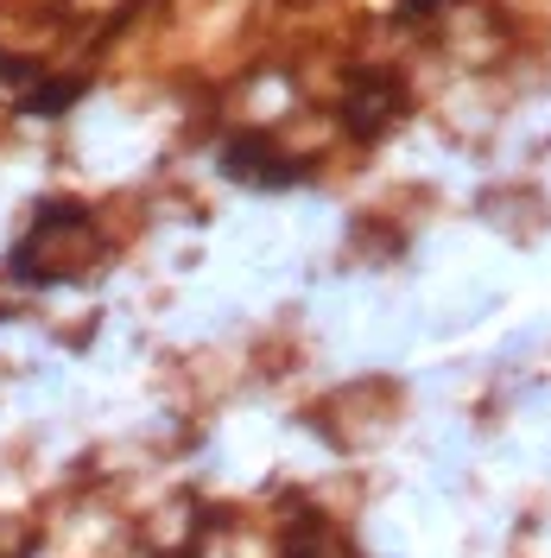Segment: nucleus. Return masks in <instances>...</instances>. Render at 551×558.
Returning <instances> with one entry per match:
<instances>
[{"instance_id":"1","label":"nucleus","mask_w":551,"mask_h":558,"mask_svg":"<svg viewBox=\"0 0 551 558\" xmlns=\"http://www.w3.org/2000/svg\"><path fill=\"white\" fill-rule=\"evenodd\" d=\"M267 159H279L273 146H267V140H254V134H242V140H229L222 172L242 178V184H285V178H298L292 166H267Z\"/></svg>"},{"instance_id":"2","label":"nucleus","mask_w":551,"mask_h":558,"mask_svg":"<svg viewBox=\"0 0 551 558\" xmlns=\"http://www.w3.org/2000/svg\"><path fill=\"white\" fill-rule=\"evenodd\" d=\"M368 83H375V96H355V102H348V128H355L362 140H375L380 128H393V114H400V102H406L400 83H387V76H368Z\"/></svg>"}]
</instances>
